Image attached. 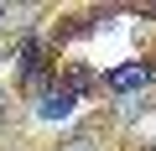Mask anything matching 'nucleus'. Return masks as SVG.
I'll list each match as a JSON object with an SVG mask.
<instances>
[{
    "mask_svg": "<svg viewBox=\"0 0 156 151\" xmlns=\"http://www.w3.org/2000/svg\"><path fill=\"white\" fill-rule=\"evenodd\" d=\"M151 84H156V63H125L104 78V89H115V94H140Z\"/></svg>",
    "mask_w": 156,
    "mask_h": 151,
    "instance_id": "f257e3e1",
    "label": "nucleus"
},
{
    "mask_svg": "<svg viewBox=\"0 0 156 151\" xmlns=\"http://www.w3.org/2000/svg\"><path fill=\"white\" fill-rule=\"evenodd\" d=\"M94 84H99V73H94V68H89V63H68V68H62V73H57V89H68V94H73V99H78V94H89V89H94Z\"/></svg>",
    "mask_w": 156,
    "mask_h": 151,
    "instance_id": "f03ea898",
    "label": "nucleus"
},
{
    "mask_svg": "<svg viewBox=\"0 0 156 151\" xmlns=\"http://www.w3.org/2000/svg\"><path fill=\"white\" fill-rule=\"evenodd\" d=\"M57 151H109V146H104V130H99V125H83V130L62 135V146H57Z\"/></svg>",
    "mask_w": 156,
    "mask_h": 151,
    "instance_id": "7ed1b4c3",
    "label": "nucleus"
},
{
    "mask_svg": "<svg viewBox=\"0 0 156 151\" xmlns=\"http://www.w3.org/2000/svg\"><path fill=\"white\" fill-rule=\"evenodd\" d=\"M73 104H78V99H73L68 89H57V84H52V89L42 94V104H37V115H42V120H57V115H73Z\"/></svg>",
    "mask_w": 156,
    "mask_h": 151,
    "instance_id": "20e7f679",
    "label": "nucleus"
},
{
    "mask_svg": "<svg viewBox=\"0 0 156 151\" xmlns=\"http://www.w3.org/2000/svg\"><path fill=\"white\" fill-rule=\"evenodd\" d=\"M31 21H37L31 5H0V31H26L31 37Z\"/></svg>",
    "mask_w": 156,
    "mask_h": 151,
    "instance_id": "39448f33",
    "label": "nucleus"
},
{
    "mask_svg": "<svg viewBox=\"0 0 156 151\" xmlns=\"http://www.w3.org/2000/svg\"><path fill=\"white\" fill-rule=\"evenodd\" d=\"M5 115H11V104H5V94H0V125H5Z\"/></svg>",
    "mask_w": 156,
    "mask_h": 151,
    "instance_id": "423d86ee",
    "label": "nucleus"
},
{
    "mask_svg": "<svg viewBox=\"0 0 156 151\" xmlns=\"http://www.w3.org/2000/svg\"><path fill=\"white\" fill-rule=\"evenodd\" d=\"M0 57H5V52H0Z\"/></svg>",
    "mask_w": 156,
    "mask_h": 151,
    "instance_id": "0eeeda50",
    "label": "nucleus"
}]
</instances>
